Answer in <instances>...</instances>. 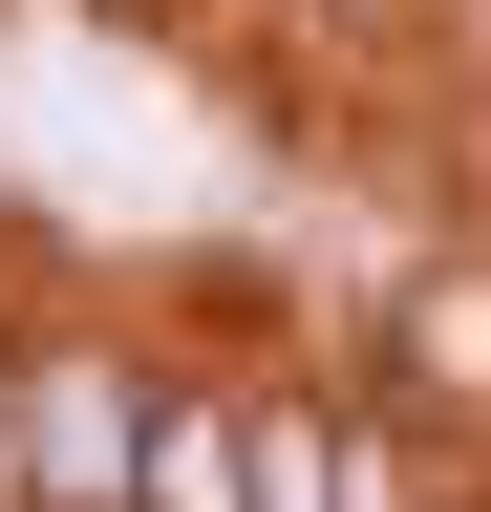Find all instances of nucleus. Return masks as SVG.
Here are the masks:
<instances>
[{
    "label": "nucleus",
    "instance_id": "1",
    "mask_svg": "<svg viewBox=\"0 0 491 512\" xmlns=\"http://www.w3.org/2000/svg\"><path fill=\"white\" fill-rule=\"evenodd\" d=\"M150 512H235V427H214V406L150 427Z\"/></svg>",
    "mask_w": 491,
    "mask_h": 512
}]
</instances>
